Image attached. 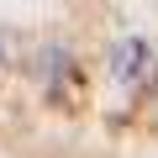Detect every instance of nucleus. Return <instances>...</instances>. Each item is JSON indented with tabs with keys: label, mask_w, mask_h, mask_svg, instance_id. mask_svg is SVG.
<instances>
[{
	"label": "nucleus",
	"mask_w": 158,
	"mask_h": 158,
	"mask_svg": "<svg viewBox=\"0 0 158 158\" xmlns=\"http://www.w3.org/2000/svg\"><path fill=\"white\" fill-rule=\"evenodd\" d=\"M153 116H158V100H153Z\"/></svg>",
	"instance_id": "4"
},
{
	"label": "nucleus",
	"mask_w": 158,
	"mask_h": 158,
	"mask_svg": "<svg viewBox=\"0 0 158 158\" xmlns=\"http://www.w3.org/2000/svg\"><path fill=\"white\" fill-rule=\"evenodd\" d=\"M6 63H11V37L0 32V74H6Z\"/></svg>",
	"instance_id": "3"
},
{
	"label": "nucleus",
	"mask_w": 158,
	"mask_h": 158,
	"mask_svg": "<svg viewBox=\"0 0 158 158\" xmlns=\"http://www.w3.org/2000/svg\"><path fill=\"white\" fill-rule=\"evenodd\" d=\"M106 69H111L116 85H127V90H148L153 79H158V48H153L148 37H132V32H127V37L111 42Z\"/></svg>",
	"instance_id": "1"
},
{
	"label": "nucleus",
	"mask_w": 158,
	"mask_h": 158,
	"mask_svg": "<svg viewBox=\"0 0 158 158\" xmlns=\"http://www.w3.org/2000/svg\"><path fill=\"white\" fill-rule=\"evenodd\" d=\"M74 74H79V58H74V48H63V42H48V48L37 53V79L48 85V95H53V100H63V90L74 85Z\"/></svg>",
	"instance_id": "2"
}]
</instances>
